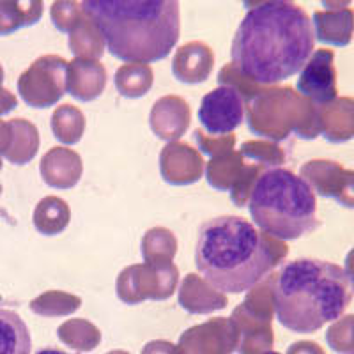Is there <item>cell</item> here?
I'll list each match as a JSON object with an SVG mask.
<instances>
[{
    "label": "cell",
    "instance_id": "cell-18",
    "mask_svg": "<svg viewBox=\"0 0 354 354\" xmlns=\"http://www.w3.org/2000/svg\"><path fill=\"white\" fill-rule=\"evenodd\" d=\"M82 158L75 151L66 147H53L41 160V176L52 188H73L80 181Z\"/></svg>",
    "mask_w": 354,
    "mask_h": 354
},
{
    "label": "cell",
    "instance_id": "cell-9",
    "mask_svg": "<svg viewBox=\"0 0 354 354\" xmlns=\"http://www.w3.org/2000/svg\"><path fill=\"white\" fill-rule=\"evenodd\" d=\"M197 117L211 137H227L243 122L245 97L238 88L220 85L202 97Z\"/></svg>",
    "mask_w": 354,
    "mask_h": 354
},
{
    "label": "cell",
    "instance_id": "cell-28",
    "mask_svg": "<svg viewBox=\"0 0 354 354\" xmlns=\"http://www.w3.org/2000/svg\"><path fill=\"white\" fill-rule=\"evenodd\" d=\"M85 129L84 113L73 105L59 106L52 117V131L57 140L64 144H77Z\"/></svg>",
    "mask_w": 354,
    "mask_h": 354
},
{
    "label": "cell",
    "instance_id": "cell-23",
    "mask_svg": "<svg viewBox=\"0 0 354 354\" xmlns=\"http://www.w3.org/2000/svg\"><path fill=\"white\" fill-rule=\"evenodd\" d=\"M43 17V2L0 0V36H9L21 27H30Z\"/></svg>",
    "mask_w": 354,
    "mask_h": 354
},
{
    "label": "cell",
    "instance_id": "cell-2",
    "mask_svg": "<svg viewBox=\"0 0 354 354\" xmlns=\"http://www.w3.org/2000/svg\"><path fill=\"white\" fill-rule=\"evenodd\" d=\"M287 245L255 229L241 216H218L198 230L195 264L214 290L241 294L254 289L287 255Z\"/></svg>",
    "mask_w": 354,
    "mask_h": 354
},
{
    "label": "cell",
    "instance_id": "cell-7",
    "mask_svg": "<svg viewBox=\"0 0 354 354\" xmlns=\"http://www.w3.org/2000/svg\"><path fill=\"white\" fill-rule=\"evenodd\" d=\"M68 82V62L59 55H43L18 78V93L25 105L48 109L61 100Z\"/></svg>",
    "mask_w": 354,
    "mask_h": 354
},
{
    "label": "cell",
    "instance_id": "cell-33",
    "mask_svg": "<svg viewBox=\"0 0 354 354\" xmlns=\"http://www.w3.org/2000/svg\"><path fill=\"white\" fill-rule=\"evenodd\" d=\"M84 20L80 6L75 2H55L52 8V21L61 32L71 34Z\"/></svg>",
    "mask_w": 354,
    "mask_h": 354
},
{
    "label": "cell",
    "instance_id": "cell-16",
    "mask_svg": "<svg viewBox=\"0 0 354 354\" xmlns=\"http://www.w3.org/2000/svg\"><path fill=\"white\" fill-rule=\"evenodd\" d=\"M151 129L161 140L183 137L189 126V109L183 97L165 96L154 103L151 112Z\"/></svg>",
    "mask_w": 354,
    "mask_h": 354
},
{
    "label": "cell",
    "instance_id": "cell-37",
    "mask_svg": "<svg viewBox=\"0 0 354 354\" xmlns=\"http://www.w3.org/2000/svg\"><path fill=\"white\" fill-rule=\"evenodd\" d=\"M18 106V100L17 96L6 88L0 87V115H6V113L12 112V110Z\"/></svg>",
    "mask_w": 354,
    "mask_h": 354
},
{
    "label": "cell",
    "instance_id": "cell-19",
    "mask_svg": "<svg viewBox=\"0 0 354 354\" xmlns=\"http://www.w3.org/2000/svg\"><path fill=\"white\" fill-rule=\"evenodd\" d=\"M214 55L207 44L201 41L186 43L176 52L172 61L174 77L185 84H201L211 75Z\"/></svg>",
    "mask_w": 354,
    "mask_h": 354
},
{
    "label": "cell",
    "instance_id": "cell-27",
    "mask_svg": "<svg viewBox=\"0 0 354 354\" xmlns=\"http://www.w3.org/2000/svg\"><path fill=\"white\" fill-rule=\"evenodd\" d=\"M69 48L77 55V59H87V61H94L103 55L105 50V43L101 39L100 32L96 30L91 21L85 18L80 21L75 30L69 34Z\"/></svg>",
    "mask_w": 354,
    "mask_h": 354
},
{
    "label": "cell",
    "instance_id": "cell-24",
    "mask_svg": "<svg viewBox=\"0 0 354 354\" xmlns=\"http://www.w3.org/2000/svg\"><path fill=\"white\" fill-rule=\"evenodd\" d=\"M32 340L24 319L12 310L0 308V354H30Z\"/></svg>",
    "mask_w": 354,
    "mask_h": 354
},
{
    "label": "cell",
    "instance_id": "cell-17",
    "mask_svg": "<svg viewBox=\"0 0 354 354\" xmlns=\"http://www.w3.org/2000/svg\"><path fill=\"white\" fill-rule=\"evenodd\" d=\"M106 85V71L103 64L87 59L68 62L66 93L80 101H93L101 96Z\"/></svg>",
    "mask_w": 354,
    "mask_h": 354
},
{
    "label": "cell",
    "instance_id": "cell-32",
    "mask_svg": "<svg viewBox=\"0 0 354 354\" xmlns=\"http://www.w3.org/2000/svg\"><path fill=\"white\" fill-rule=\"evenodd\" d=\"M75 301H80V299L71 296V294L52 290V292H46L43 294V296H39L37 299H34V301L30 303V308H32V312H36V314L46 315V317H50V315H64V314H71V310L61 306V303L62 305H66V303H75Z\"/></svg>",
    "mask_w": 354,
    "mask_h": 354
},
{
    "label": "cell",
    "instance_id": "cell-38",
    "mask_svg": "<svg viewBox=\"0 0 354 354\" xmlns=\"http://www.w3.org/2000/svg\"><path fill=\"white\" fill-rule=\"evenodd\" d=\"M9 140H11V128H9V121H0V156H4L6 151L9 147Z\"/></svg>",
    "mask_w": 354,
    "mask_h": 354
},
{
    "label": "cell",
    "instance_id": "cell-35",
    "mask_svg": "<svg viewBox=\"0 0 354 354\" xmlns=\"http://www.w3.org/2000/svg\"><path fill=\"white\" fill-rule=\"evenodd\" d=\"M142 354H185L181 347H176L170 342H161V340H156V342H151L144 347Z\"/></svg>",
    "mask_w": 354,
    "mask_h": 354
},
{
    "label": "cell",
    "instance_id": "cell-39",
    "mask_svg": "<svg viewBox=\"0 0 354 354\" xmlns=\"http://www.w3.org/2000/svg\"><path fill=\"white\" fill-rule=\"evenodd\" d=\"M346 274H347V278H349V282H351V286H353V289H354V248L351 250L349 254H347V257H346Z\"/></svg>",
    "mask_w": 354,
    "mask_h": 354
},
{
    "label": "cell",
    "instance_id": "cell-31",
    "mask_svg": "<svg viewBox=\"0 0 354 354\" xmlns=\"http://www.w3.org/2000/svg\"><path fill=\"white\" fill-rule=\"evenodd\" d=\"M326 342L335 353L354 354V314L337 319L326 331Z\"/></svg>",
    "mask_w": 354,
    "mask_h": 354
},
{
    "label": "cell",
    "instance_id": "cell-36",
    "mask_svg": "<svg viewBox=\"0 0 354 354\" xmlns=\"http://www.w3.org/2000/svg\"><path fill=\"white\" fill-rule=\"evenodd\" d=\"M287 354H326L322 351V347H319V344L315 342H296L289 347Z\"/></svg>",
    "mask_w": 354,
    "mask_h": 354
},
{
    "label": "cell",
    "instance_id": "cell-25",
    "mask_svg": "<svg viewBox=\"0 0 354 354\" xmlns=\"http://www.w3.org/2000/svg\"><path fill=\"white\" fill-rule=\"evenodd\" d=\"M69 218L71 213L62 198L46 197L34 209V227L44 236H55L68 227Z\"/></svg>",
    "mask_w": 354,
    "mask_h": 354
},
{
    "label": "cell",
    "instance_id": "cell-41",
    "mask_svg": "<svg viewBox=\"0 0 354 354\" xmlns=\"http://www.w3.org/2000/svg\"><path fill=\"white\" fill-rule=\"evenodd\" d=\"M2 82H4V69L0 66V85H2Z\"/></svg>",
    "mask_w": 354,
    "mask_h": 354
},
{
    "label": "cell",
    "instance_id": "cell-8",
    "mask_svg": "<svg viewBox=\"0 0 354 354\" xmlns=\"http://www.w3.org/2000/svg\"><path fill=\"white\" fill-rule=\"evenodd\" d=\"M177 286V270L172 262L167 264L131 266L117 280V296L128 305L144 299H169Z\"/></svg>",
    "mask_w": 354,
    "mask_h": 354
},
{
    "label": "cell",
    "instance_id": "cell-22",
    "mask_svg": "<svg viewBox=\"0 0 354 354\" xmlns=\"http://www.w3.org/2000/svg\"><path fill=\"white\" fill-rule=\"evenodd\" d=\"M9 128H11V140L4 158L11 161L12 165H27L39 149L37 128L27 119H12L9 121Z\"/></svg>",
    "mask_w": 354,
    "mask_h": 354
},
{
    "label": "cell",
    "instance_id": "cell-13",
    "mask_svg": "<svg viewBox=\"0 0 354 354\" xmlns=\"http://www.w3.org/2000/svg\"><path fill=\"white\" fill-rule=\"evenodd\" d=\"M160 167L163 179L176 186L197 183L204 172L201 154L183 142H172L163 147L160 154Z\"/></svg>",
    "mask_w": 354,
    "mask_h": 354
},
{
    "label": "cell",
    "instance_id": "cell-3",
    "mask_svg": "<svg viewBox=\"0 0 354 354\" xmlns=\"http://www.w3.org/2000/svg\"><path fill=\"white\" fill-rule=\"evenodd\" d=\"M80 8L100 32L105 48L119 61H163L181 34L176 0H87Z\"/></svg>",
    "mask_w": 354,
    "mask_h": 354
},
{
    "label": "cell",
    "instance_id": "cell-42",
    "mask_svg": "<svg viewBox=\"0 0 354 354\" xmlns=\"http://www.w3.org/2000/svg\"><path fill=\"white\" fill-rule=\"evenodd\" d=\"M262 354H280V353H274V351H266V353H262Z\"/></svg>",
    "mask_w": 354,
    "mask_h": 354
},
{
    "label": "cell",
    "instance_id": "cell-34",
    "mask_svg": "<svg viewBox=\"0 0 354 354\" xmlns=\"http://www.w3.org/2000/svg\"><path fill=\"white\" fill-rule=\"evenodd\" d=\"M194 137L198 144V149L211 158H216L220 156V154L227 153V151H232V145H234L232 135L218 137V138H207L201 129H195Z\"/></svg>",
    "mask_w": 354,
    "mask_h": 354
},
{
    "label": "cell",
    "instance_id": "cell-4",
    "mask_svg": "<svg viewBox=\"0 0 354 354\" xmlns=\"http://www.w3.org/2000/svg\"><path fill=\"white\" fill-rule=\"evenodd\" d=\"M270 289L274 317L292 333H315L340 319L353 299L346 271L319 259L286 262Z\"/></svg>",
    "mask_w": 354,
    "mask_h": 354
},
{
    "label": "cell",
    "instance_id": "cell-5",
    "mask_svg": "<svg viewBox=\"0 0 354 354\" xmlns=\"http://www.w3.org/2000/svg\"><path fill=\"white\" fill-rule=\"evenodd\" d=\"M246 205L261 232L278 241L298 239L319 227L315 194L301 177L282 167L257 177Z\"/></svg>",
    "mask_w": 354,
    "mask_h": 354
},
{
    "label": "cell",
    "instance_id": "cell-21",
    "mask_svg": "<svg viewBox=\"0 0 354 354\" xmlns=\"http://www.w3.org/2000/svg\"><path fill=\"white\" fill-rule=\"evenodd\" d=\"M205 280H201L195 274H188L183 280L179 290V303L189 314H207L214 310L225 308L227 298L218 290H211L205 286Z\"/></svg>",
    "mask_w": 354,
    "mask_h": 354
},
{
    "label": "cell",
    "instance_id": "cell-12",
    "mask_svg": "<svg viewBox=\"0 0 354 354\" xmlns=\"http://www.w3.org/2000/svg\"><path fill=\"white\" fill-rule=\"evenodd\" d=\"M238 328L229 317L189 328L179 340V347L185 354H230L238 349Z\"/></svg>",
    "mask_w": 354,
    "mask_h": 354
},
{
    "label": "cell",
    "instance_id": "cell-30",
    "mask_svg": "<svg viewBox=\"0 0 354 354\" xmlns=\"http://www.w3.org/2000/svg\"><path fill=\"white\" fill-rule=\"evenodd\" d=\"M243 158L255 161L261 167H270V169H277L278 165H282L286 161V154L283 151L274 144H268V142H245L241 145Z\"/></svg>",
    "mask_w": 354,
    "mask_h": 354
},
{
    "label": "cell",
    "instance_id": "cell-20",
    "mask_svg": "<svg viewBox=\"0 0 354 354\" xmlns=\"http://www.w3.org/2000/svg\"><path fill=\"white\" fill-rule=\"evenodd\" d=\"M314 36L331 46H347L354 32V11L351 8H333L314 12Z\"/></svg>",
    "mask_w": 354,
    "mask_h": 354
},
{
    "label": "cell",
    "instance_id": "cell-11",
    "mask_svg": "<svg viewBox=\"0 0 354 354\" xmlns=\"http://www.w3.org/2000/svg\"><path fill=\"white\" fill-rule=\"evenodd\" d=\"M298 94L312 101L315 106L326 105L337 100V69L335 53L331 50H315L306 64L303 66L298 78Z\"/></svg>",
    "mask_w": 354,
    "mask_h": 354
},
{
    "label": "cell",
    "instance_id": "cell-10",
    "mask_svg": "<svg viewBox=\"0 0 354 354\" xmlns=\"http://www.w3.org/2000/svg\"><path fill=\"white\" fill-rule=\"evenodd\" d=\"M299 177L314 194L335 198L344 207L354 209V170H346L331 160H312L301 167Z\"/></svg>",
    "mask_w": 354,
    "mask_h": 354
},
{
    "label": "cell",
    "instance_id": "cell-15",
    "mask_svg": "<svg viewBox=\"0 0 354 354\" xmlns=\"http://www.w3.org/2000/svg\"><path fill=\"white\" fill-rule=\"evenodd\" d=\"M319 131L331 144H344L354 138V100L337 97L317 106Z\"/></svg>",
    "mask_w": 354,
    "mask_h": 354
},
{
    "label": "cell",
    "instance_id": "cell-40",
    "mask_svg": "<svg viewBox=\"0 0 354 354\" xmlns=\"http://www.w3.org/2000/svg\"><path fill=\"white\" fill-rule=\"evenodd\" d=\"M36 354H69V353H66V351H61V349H53V347H48V349L37 351Z\"/></svg>",
    "mask_w": 354,
    "mask_h": 354
},
{
    "label": "cell",
    "instance_id": "cell-26",
    "mask_svg": "<svg viewBox=\"0 0 354 354\" xmlns=\"http://www.w3.org/2000/svg\"><path fill=\"white\" fill-rule=\"evenodd\" d=\"M115 87L124 97H142L153 87V69L145 64H126L117 69Z\"/></svg>",
    "mask_w": 354,
    "mask_h": 354
},
{
    "label": "cell",
    "instance_id": "cell-43",
    "mask_svg": "<svg viewBox=\"0 0 354 354\" xmlns=\"http://www.w3.org/2000/svg\"><path fill=\"white\" fill-rule=\"evenodd\" d=\"M0 169H2V158H0Z\"/></svg>",
    "mask_w": 354,
    "mask_h": 354
},
{
    "label": "cell",
    "instance_id": "cell-29",
    "mask_svg": "<svg viewBox=\"0 0 354 354\" xmlns=\"http://www.w3.org/2000/svg\"><path fill=\"white\" fill-rule=\"evenodd\" d=\"M176 254V239L167 229H153L144 236L142 255L147 264H167Z\"/></svg>",
    "mask_w": 354,
    "mask_h": 354
},
{
    "label": "cell",
    "instance_id": "cell-14",
    "mask_svg": "<svg viewBox=\"0 0 354 354\" xmlns=\"http://www.w3.org/2000/svg\"><path fill=\"white\" fill-rule=\"evenodd\" d=\"M238 328L239 354H262L268 347L273 344V335H271V317L257 314L250 308L246 303H243L239 308L234 310L230 317Z\"/></svg>",
    "mask_w": 354,
    "mask_h": 354
},
{
    "label": "cell",
    "instance_id": "cell-6",
    "mask_svg": "<svg viewBox=\"0 0 354 354\" xmlns=\"http://www.w3.org/2000/svg\"><path fill=\"white\" fill-rule=\"evenodd\" d=\"M248 128L254 135L286 140L290 135L319 137L317 106L290 87L262 91L248 101Z\"/></svg>",
    "mask_w": 354,
    "mask_h": 354
},
{
    "label": "cell",
    "instance_id": "cell-1",
    "mask_svg": "<svg viewBox=\"0 0 354 354\" xmlns=\"http://www.w3.org/2000/svg\"><path fill=\"white\" fill-rule=\"evenodd\" d=\"M314 28L305 9L270 0L250 8L234 34L232 68L255 85H274L299 73L314 53Z\"/></svg>",
    "mask_w": 354,
    "mask_h": 354
},
{
    "label": "cell",
    "instance_id": "cell-44",
    "mask_svg": "<svg viewBox=\"0 0 354 354\" xmlns=\"http://www.w3.org/2000/svg\"><path fill=\"white\" fill-rule=\"evenodd\" d=\"M0 194H2V185H0Z\"/></svg>",
    "mask_w": 354,
    "mask_h": 354
}]
</instances>
